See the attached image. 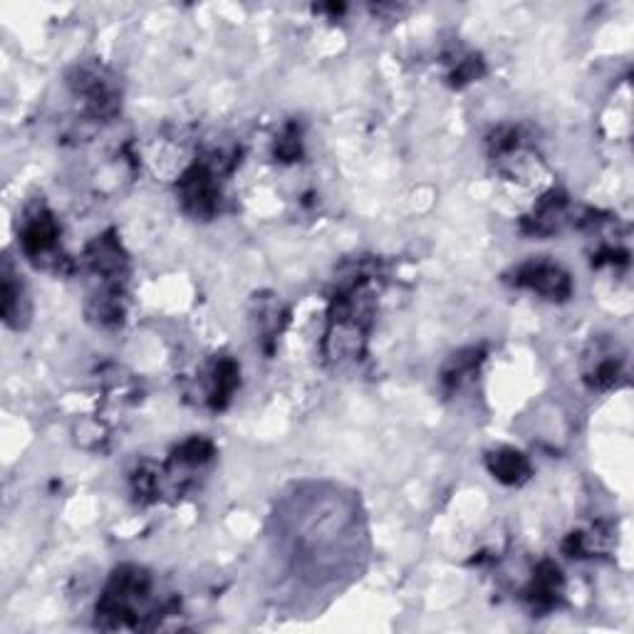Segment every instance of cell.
<instances>
[{
	"instance_id": "6da1fadb",
	"label": "cell",
	"mask_w": 634,
	"mask_h": 634,
	"mask_svg": "<svg viewBox=\"0 0 634 634\" xmlns=\"http://www.w3.org/2000/svg\"><path fill=\"white\" fill-rule=\"evenodd\" d=\"M151 590L154 580L147 567L139 565H119L109 575L107 585L100 595L97 610V627L102 630H147L151 627L149 620L159 618L164 608H157L151 602Z\"/></svg>"
},
{
	"instance_id": "7a4b0ae2",
	"label": "cell",
	"mask_w": 634,
	"mask_h": 634,
	"mask_svg": "<svg viewBox=\"0 0 634 634\" xmlns=\"http://www.w3.org/2000/svg\"><path fill=\"white\" fill-rule=\"evenodd\" d=\"M74 97L82 102L84 115L94 122H112L122 109V90L115 74L102 65H78L68 74Z\"/></svg>"
},
{
	"instance_id": "3957f363",
	"label": "cell",
	"mask_w": 634,
	"mask_h": 634,
	"mask_svg": "<svg viewBox=\"0 0 634 634\" xmlns=\"http://www.w3.org/2000/svg\"><path fill=\"white\" fill-rule=\"evenodd\" d=\"M176 196L184 211L194 219H214L221 208V184L214 159L196 162L178 176Z\"/></svg>"
},
{
	"instance_id": "277c9868",
	"label": "cell",
	"mask_w": 634,
	"mask_h": 634,
	"mask_svg": "<svg viewBox=\"0 0 634 634\" xmlns=\"http://www.w3.org/2000/svg\"><path fill=\"white\" fill-rule=\"evenodd\" d=\"M510 286H516L520 290L535 292L551 302H565L573 296V278L561 263L545 261V258H531L520 266L514 268V273L508 276Z\"/></svg>"
},
{
	"instance_id": "5b68a950",
	"label": "cell",
	"mask_w": 634,
	"mask_h": 634,
	"mask_svg": "<svg viewBox=\"0 0 634 634\" xmlns=\"http://www.w3.org/2000/svg\"><path fill=\"white\" fill-rule=\"evenodd\" d=\"M488 157L500 174L523 178L526 166L533 162V151L528 147L523 129L514 125H500L488 135Z\"/></svg>"
},
{
	"instance_id": "8992f818",
	"label": "cell",
	"mask_w": 634,
	"mask_h": 634,
	"mask_svg": "<svg viewBox=\"0 0 634 634\" xmlns=\"http://www.w3.org/2000/svg\"><path fill=\"white\" fill-rule=\"evenodd\" d=\"M60 245V223L45 206L27 208L23 229H21V249L33 263L55 261Z\"/></svg>"
},
{
	"instance_id": "52a82bcc",
	"label": "cell",
	"mask_w": 634,
	"mask_h": 634,
	"mask_svg": "<svg viewBox=\"0 0 634 634\" xmlns=\"http://www.w3.org/2000/svg\"><path fill=\"white\" fill-rule=\"evenodd\" d=\"M567 219H570V198L561 188H553L526 216L523 231L531 235H553L563 229Z\"/></svg>"
},
{
	"instance_id": "ba28073f",
	"label": "cell",
	"mask_w": 634,
	"mask_h": 634,
	"mask_svg": "<svg viewBox=\"0 0 634 634\" xmlns=\"http://www.w3.org/2000/svg\"><path fill=\"white\" fill-rule=\"evenodd\" d=\"M565 577L561 567L551 561H543L535 567L531 585L526 588V602L531 604L533 612H551L563 600Z\"/></svg>"
},
{
	"instance_id": "9c48e42d",
	"label": "cell",
	"mask_w": 634,
	"mask_h": 634,
	"mask_svg": "<svg viewBox=\"0 0 634 634\" xmlns=\"http://www.w3.org/2000/svg\"><path fill=\"white\" fill-rule=\"evenodd\" d=\"M624 377V359L614 355L610 347L595 345V353L583 359V380L595 392H604L618 384Z\"/></svg>"
},
{
	"instance_id": "30bf717a",
	"label": "cell",
	"mask_w": 634,
	"mask_h": 634,
	"mask_svg": "<svg viewBox=\"0 0 634 634\" xmlns=\"http://www.w3.org/2000/svg\"><path fill=\"white\" fill-rule=\"evenodd\" d=\"M486 469L498 484L504 486H523L533 476V463L523 451L498 447L486 457Z\"/></svg>"
},
{
	"instance_id": "8fae6325",
	"label": "cell",
	"mask_w": 634,
	"mask_h": 634,
	"mask_svg": "<svg viewBox=\"0 0 634 634\" xmlns=\"http://www.w3.org/2000/svg\"><path fill=\"white\" fill-rule=\"evenodd\" d=\"M3 320L13 330H23L31 320V300H27L23 280L15 276L11 263H5L3 268Z\"/></svg>"
},
{
	"instance_id": "7c38bea8",
	"label": "cell",
	"mask_w": 634,
	"mask_h": 634,
	"mask_svg": "<svg viewBox=\"0 0 634 634\" xmlns=\"http://www.w3.org/2000/svg\"><path fill=\"white\" fill-rule=\"evenodd\" d=\"M241 384V367L231 357H221L211 369V392H208V404L214 412H223L231 404L235 390Z\"/></svg>"
},
{
	"instance_id": "4fadbf2b",
	"label": "cell",
	"mask_w": 634,
	"mask_h": 634,
	"mask_svg": "<svg viewBox=\"0 0 634 634\" xmlns=\"http://www.w3.org/2000/svg\"><path fill=\"white\" fill-rule=\"evenodd\" d=\"M481 362H484V349L481 347H469L453 355L441 369L443 390H447L449 394L459 392L461 387L471 380V377H476Z\"/></svg>"
},
{
	"instance_id": "5bb4252c",
	"label": "cell",
	"mask_w": 634,
	"mask_h": 634,
	"mask_svg": "<svg viewBox=\"0 0 634 634\" xmlns=\"http://www.w3.org/2000/svg\"><path fill=\"white\" fill-rule=\"evenodd\" d=\"M216 457V447L204 437H192L184 443H178L174 457H172V466L174 469H184V471H194L206 466L208 461Z\"/></svg>"
},
{
	"instance_id": "9a60e30c",
	"label": "cell",
	"mask_w": 634,
	"mask_h": 634,
	"mask_svg": "<svg viewBox=\"0 0 634 634\" xmlns=\"http://www.w3.org/2000/svg\"><path fill=\"white\" fill-rule=\"evenodd\" d=\"M481 74H484V60H479L476 55H466V58L457 60L449 78L453 84H457V88H463V84L479 80Z\"/></svg>"
},
{
	"instance_id": "2e32d148",
	"label": "cell",
	"mask_w": 634,
	"mask_h": 634,
	"mask_svg": "<svg viewBox=\"0 0 634 634\" xmlns=\"http://www.w3.org/2000/svg\"><path fill=\"white\" fill-rule=\"evenodd\" d=\"M300 145H302L300 131L298 127L290 125L276 141V154L280 157V162H296V159L300 157Z\"/></svg>"
}]
</instances>
